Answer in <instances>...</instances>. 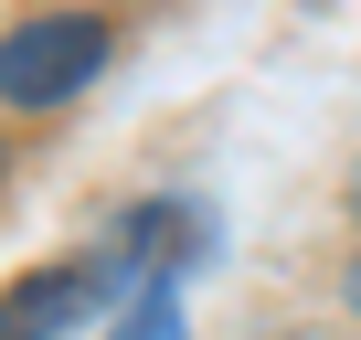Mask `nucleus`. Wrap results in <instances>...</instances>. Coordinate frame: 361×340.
Wrapping results in <instances>:
<instances>
[{
    "mask_svg": "<svg viewBox=\"0 0 361 340\" xmlns=\"http://www.w3.org/2000/svg\"><path fill=\"white\" fill-rule=\"evenodd\" d=\"M96 64H106V22L43 11L22 32H0V107H64L75 85H96Z\"/></svg>",
    "mask_w": 361,
    "mask_h": 340,
    "instance_id": "nucleus-1",
    "label": "nucleus"
},
{
    "mask_svg": "<svg viewBox=\"0 0 361 340\" xmlns=\"http://www.w3.org/2000/svg\"><path fill=\"white\" fill-rule=\"evenodd\" d=\"M350 308H361V266H350Z\"/></svg>",
    "mask_w": 361,
    "mask_h": 340,
    "instance_id": "nucleus-4",
    "label": "nucleus"
},
{
    "mask_svg": "<svg viewBox=\"0 0 361 340\" xmlns=\"http://www.w3.org/2000/svg\"><path fill=\"white\" fill-rule=\"evenodd\" d=\"M117 340H180V319H170V298H138V308H128V329H117Z\"/></svg>",
    "mask_w": 361,
    "mask_h": 340,
    "instance_id": "nucleus-3",
    "label": "nucleus"
},
{
    "mask_svg": "<svg viewBox=\"0 0 361 340\" xmlns=\"http://www.w3.org/2000/svg\"><path fill=\"white\" fill-rule=\"evenodd\" d=\"M85 298H96V266H43L0 298V340H54V329L85 319Z\"/></svg>",
    "mask_w": 361,
    "mask_h": 340,
    "instance_id": "nucleus-2",
    "label": "nucleus"
}]
</instances>
